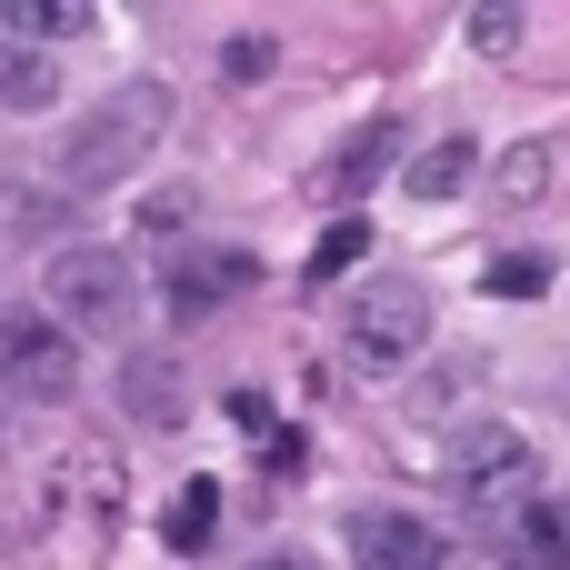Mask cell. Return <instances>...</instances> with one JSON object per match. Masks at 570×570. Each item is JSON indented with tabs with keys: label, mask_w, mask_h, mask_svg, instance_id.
Returning a JSON list of instances; mask_svg holds the SVG:
<instances>
[{
	"label": "cell",
	"mask_w": 570,
	"mask_h": 570,
	"mask_svg": "<svg viewBox=\"0 0 570 570\" xmlns=\"http://www.w3.org/2000/svg\"><path fill=\"white\" fill-rule=\"evenodd\" d=\"M250 271H261L250 250H200V261H180V271H170V311H180V321H200V311H220V291H240Z\"/></svg>",
	"instance_id": "7"
},
{
	"label": "cell",
	"mask_w": 570,
	"mask_h": 570,
	"mask_svg": "<svg viewBox=\"0 0 570 570\" xmlns=\"http://www.w3.org/2000/svg\"><path fill=\"white\" fill-rule=\"evenodd\" d=\"M180 220H190V190H160V200L140 210V230H180Z\"/></svg>",
	"instance_id": "23"
},
{
	"label": "cell",
	"mask_w": 570,
	"mask_h": 570,
	"mask_svg": "<svg viewBox=\"0 0 570 570\" xmlns=\"http://www.w3.org/2000/svg\"><path fill=\"white\" fill-rule=\"evenodd\" d=\"M210 531H220V481H180L160 541H170V551H210Z\"/></svg>",
	"instance_id": "14"
},
{
	"label": "cell",
	"mask_w": 570,
	"mask_h": 570,
	"mask_svg": "<svg viewBox=\"0 0 570 570\" xmlns=\"http://www.w3.org/2000/svg\"><path fill=\"white\" fill-rule=\"evenodd\" d=\"M391 160H401V130H391V120H371V130H361V140H351V150L321 170V190H331V200H361V190H371Z\"/></svg>",
	"instance_id": "10"
},
{
	"label": "cell",
	"mask_w": 570,
	"mask_h": 570,
	"mask_svg": "<svg viewBox=\"0 0 570 570\" xmlns=\"http://www.w3.org/2000/svg\"><path fill=\"white\" fill-rule=\"evenodd\" d=\"M361 261H371V220H361V210H341V220L311 240V291H321V281H341V271H361Z\"/></svg>",
	"instance_id": "16"
},
{
	"label": "cell",
	"mask_w": 570,
	"mask_h": 570,
	"mask_svg": "<svg viewBox=\"0 0 570 570\" xmlns=\"http://www.w3.org/2000/svg\"><path fill=\"white\" fill-rule=\"evenodd\" d=\"M481 381H491V361H471V351H461V361H441L431 381H411V391H401V411H411V421L431 431V421L471 411V401H481Z\"/></svg>",
	"instance_id": "8"
},
{
	"label": "cell",
	"mask_w": 570,
	"mask_h": 570,
	"mask_svg": "<svg viewBox=\"0 0 570 570\" xmlns=\"http://www.w3.org/2000/svg\"><path fill=\"white\" fill-rule=\"evenodd\" d=\"M50 501H60V511H70V501H80V511H90V521H110V511H120V471H110V461H100V451H70V461H60V471H50Z\"/></svg>",
	"instance_id": "12"
},
{
	"label": "cell",
	"mask_w": 570,
	"mask_h": 570,
	"mask_svg": "<svg viewBox=\"0 0 570 570\" xmlns=\"http://www.w3.org/2000/svg\"><path fill=\"white\" fill-rule=\"evenodd\" d=\"M261 461H271V471H281V481H291V471H301V461H311V431H271V451H261Z\"/></svg>",
	"instance_id": "22"
},
{
	"label": "cell",
	"mask_w": 570,
	"mask_h": 570,
	"mask_svg": "<svg viewBox=\"0 0 570 570\" xmlns=\"http://www.w3.org/2000/svg\"><path fill=\"white\" fill-rule=\"evenodd\" d=\"M120 411H130V421H150V431H170V421L190 411V391H180V371H170V361H120Z\"/></svg>",
	"instance_id": "9"
},
{
	"label": "cell",
	"mask_w": 570,
	"mask_h": 570,
	"mask_svg": "<svg viewBox=\"0 0 570 570\" xmlns=\"http://www.w3.org/2000/svg\"><path fill=\"white\" fill-rule=\"evenodd\" d=\"M421 341H431V291H421V281H371V291H351V351H361L371 371H401Z\"/></svg>",
	"instance_id": "4"
},
{
	"label": "cell",
	"mask_w": 570,
	"mask_h": 570,
	"mask_svg": "<svg viewBox=\"0 0 570 570\" xmlns=\"http://www.w3.org/2000/svg\"><path fill=\"white\" fill-rule=\"evenodd\" d=\"M521 561L531 570H570V501H531V511H521Z\"/></svg>",
	"instance_id": "17"
},
{
	"label": "cell",
	"mask_w": 570,
	"mask_h": 570,
	"mask_svg": "<svg viewBox=\"0 0 570 570\" xmlns=\"http://www.w3.org/2000/svg\"><path fill=\"white\" fill-rule=\"evenodd\" d=\"M551 291V250H501L491 261V301H541Z\"/></svg>",
	"instance_id": "19"
},
{
	"label": "cell",
	"mask_w": 570,
	"mask_h": 570,
	"mask_svg": "<svg viewBox=\"0 0 570 570\" xmlns=\"http://www.w3.org/2000/svg\"><path fill=\"white\" fill-rule=\"evenodd\" d=\"M160 130H170V80H120V90H110V100H90V110H80V130L60 140V190H70V200L120 190V180L160 150Z\"/></svg>",
	"instance_id": "1"
},
{
	"label": "cell",
	"mask_w": 570,
	"mask_h": 570,
	"mask_svg": "<svg viewBox=\"0 0 570 570\" xmlns=\"http://www.w3.org/2000/svg\"><path fill=\"white\" fill-rule=\"evenodd\" d=\"M60 100V60L30 40H0V110H50Z\"/></svg>",
	"instance_id": "11"
},
{
	"label": "cell",
	"mask_w": 570,
	"mask_h": 570,
	"mask_svg": "<svg viewBox=\"0 0 570 570\" xmlns=\"http://www.w3.org/2000/svg\"><path fill=\"white\" fill-rule=\"evenodd\" d=\"M431 461L461 481L471 521H511V511L531 501V481H541V451H531L521 431H501V421H481V431H451V451H431Z\"/></svg>",
	"instance_id": "3"
},
{
	"label": "cell",
	"mask_w": 570,
	"mask_h": 570,
	"mask_svg": "<svg viewBox=\"0 0 570 570\" xmlns=\"http://www.w3.org/2000/svg\"><path fill=\"white\" fill-rule=\"evenodd\" d=\"M271 50H281L271 30H240V40H220V80H261V70H271Z\"/></svg>",
	"instance_id": "20"
},
{
	"label": "cell",
	"mask_w": 570,
	"mask_h": 570,
	"mask_svg": "<svg viewBox=\"0 0 570 570\" xmlns=\"http://www.w3.org/2000/svg\"><path fill=\"white\" fill-rule=\"evenodd\" d=\"M250 570H311V561H291V551H271V561H250Z\"/></svg>",
	"instance_id": "24"
},
{
	"label": "cell",
	"mask_w": 570,
	"mask_h": 570,
	"mask_svg": "<svg viewBox=\"0 0 570 570\" xmlns=\"http://www.w3.org/2000/svg\"><path fill=\"white\" fill-rule=\"evenodd\" d=\"M491 180H501V200H521V210H531V200L551 190V140H521V150H501V170H491Z\"/></svg>",
	"instance_id": "18"
},
{
	"label": "cell",
	"mask_w": 570,
	"mask_h": 570,
	"mask_svg": "<svg viewBox=\"0 0 570 570\" xmlns=\"http://www.w3.org/2000/svg\"><path fill=\"white\" fill-rule=\"evenodd\" d=\"M0 30H10V40H80V30H90V10H80V0H10V10H0Z\"/></svg>",
	"instance_id": "15"
},
{
	"label": "cell",
	"mask_w": 570,
	"mask_h": 570,
	"mask_svg": "<svg viewBox=\"0 0 570 570\" xmlns=\"http://www.w3.org/2000/svg\"><path fill=\"white\" fill-rule=\"evenodd\" d=\"M471 40H481V50H511V40H521V10H471Z\"/></svg>",
	"instance_id": "21"
},
{
	"label": "cell",
	"mask_w": 570,
	"mask_h": 570,
	"mask_svg": "<svg viewBox=\"0 0 570 570\" xmlns=\"http://www.w3.org/2000/svg\"><path fill=\"white\" fill-rule=\"evenodd\" d=\"M471 170H481V150H471V140H431L401 180H411V200H461V190H471Z\"/></svg>",
	"instance_id": "13"
},
{
	"label": "cell",
	"mask_w": 570,
	"mask_h": 570,
	"mask_svg": "<svg viewBox=\"0 0 570 570\" xmlns=\"http://www.w3.org/2000/svg\"><path fill=\"white\" fill-rule=\"evenodd\" d=\"M341 531H351V561L361 570H441V531L411 521V511H391V501H361Z\"/></svg>",
	"instance_id": "6"
},
{
	"label": "cell",
	"mask_w": 570,
	"mask_h": 570,
	"mask_svg": "<svg viewBox=\"0 0 570 570\" xmlns=\"http://www.w3.org/2000/svg\"><path fill=\"white\" fill-rule=\"evenodd\" d=\"M0 381L20 401H60L70 391V331L40 311H0Z\"/></svg>",
	"instance_id": "5"
},
{
	"label": "cell",
	"mask_w": 570,
	"mask_h": 570,
	"mask_svg": "<svg viewBox=\"0 0 570 570\" xmlns=\"http://www.w3.org/2000/svg\"><path fill=\"white\" fill-rule=\"evenodd\" d=\"M50 321L70 341H120L140 321V271L120 250H60L50 261Z\"/></svg>",
	"instance_id": "2"
}]
</instances>
